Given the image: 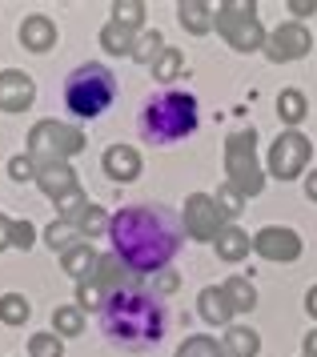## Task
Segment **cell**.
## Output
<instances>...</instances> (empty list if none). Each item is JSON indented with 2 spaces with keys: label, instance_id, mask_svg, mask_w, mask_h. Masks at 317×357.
<instances>
[{
  "label": "cell",
  "instance_id": "1",
  "mask_svg": "<svg viewBox=\"0 0 317 357\" xmlns=\"http://www.w3.org/2000/svg\"><path fill=\"white\" fill-rule=\"evenodd\" d=\"M109 237L112 253L133 273H161V269H169V261L181 249L185 221H177V213L161 209V205H128L112 217Z\"/></svg>",
  "mask_w": 317,
  "mask_h": 357
},
{
  "label": "cell",
  "instance_id": "2",
  "mask_svg": "<svg viewBox=\"0 0 317 357\" xmlns=\"http://www.w3.org/2000/svg\"><path fill=\"white\" fill-rule=\"evenodd\" d=\"M101 329L112 345H121L128 354H141V349H149L165 337L169 309L145 285H121L101 309Z\"/></svg>",
  "mask_w": 317,
  "mask_h": 357
},
{
  "label": "cell",
  "instance_id": "3",
  "mask_svg": "<svg viewBox=\"0 0 317 357\" xmlns=\"http://www.w3.org/2000/svg\"><path fill=\"white\" fill-rule=\"evenodd\" d=\"M197 121H201V109H197V97L189 93H153V97L141 100V113H137V129L149 145H177L197 132Z\"/></svg>",
  "mask_w": 317,
  "mask_h": 357
},
{
  "label": "cell",
  "instance_id": "4",
  "mask_svg": "<svg viewBox=\"0 0 317 357\" xmlns=\"http://www.w3.org/2000/svg\"><path fill=\"white\" fill-rule=\"evenodd\" d=\"M117 100V77H112L105 65H80L68 73V81H64V105H68V113L80 116V121H93V116L109 113V105Z\"/></svg>",
  "mask_w": 317,
  "mask_h": 357
},
{
  "label": "cell",
  "instance_id": "5",
  "mask_svg": "<svg viewBox=\"0 0 317 357\" xmlns=\"http://www.w3.org/2000/svg\"><path fill=\"white\" fill-rule=\"evenodd\" d=\"M225 169H229V185L241 197H257L265 189V173L257 165V132L241 129L225 141Z\"/></svg>",
  "mask_w": 317,
  "mask_h": 357
},
{
  "label": "cell",
  "instance_id": "6",
  "mask_svg": "<svg viewBox=\"0 0 317 357\" xmlns=\"http://www.w3.org/2000/svg\"><path fill=\"white\" fill-rule=\"evenodd\" d=\"M77 153H84L80 129L64 125V121H36V125H32L29 157L36 161V169H40V165H61V161H68V157H77Z\"/></svg>",
  "mask_w": 317,
  "mask_h": 357
},
{
  "label": "cell",
  "instance_id": "7",
  "mask_svg": "<svg viewBox=\"0 0 317 357\" xmlns=\"http://www.w3.org/2000/svg\"><path fill=\"white\" fill-rule=\"evenodd\" d=\"M213 24H217V33L233 45L237 52H257L265 49V29L257 24V4H241V0H229V4H217L213 8Z\"/></svg>",
  "mask_w": 317,
  "mask_h": 357
},
{
  "label": "cell",
  "instance_id": "8",
  "mask_svg": "<svg viewBox=\"0 0 317 357\" xmlns=\"http://www.w3.org/2000/svg\"><path fill=\"white\" fill-rule=\"evenodd\" d=\"M309 157H314V141L297 129H286L270 149V173L277 181H293L309 169Z\"/></svg>",
  "mask_w": 317,
  "mask_h": 357
},
{
  "label": "cell",
  "instance_id": "9",
  "mask_svg": "<svg viewBox=\"0 0 317 357\" xmlns=\"http://www.w3.org/2000/svg\"><path fill=\"white\" fill-rule=\"evenodd\" d=\"M221 229H225V217L213 197L209 193L185 197V233H189L193 241H217Z\"/></svg>",
  "mask_w": 317,
  "mask_h": 357
},
{
  "label": "cell",
  "instance_id": "10",
  "mask_svg": "<svg viewBox=\"0 0 317 357\" xmlns=\"http://www.w3.org/2000/svg\"><path fill=\"white\" fill-rule=\"evenodd\" d=\"M314 49V36L305 33L297 20H289V24H277L265 40V56L277 61V65H286V61H302L305 52Z\"/></svg>",
  "mask_w": 317,
  "mask_h": 357
},
{
  "label": "cell",
  "instance_id": "11",
  "mask_svg": "<svg viewBox=\"0 0 317 357\" xmlns=\"http://www.w3.org/2000/svg\"><path fill=\"white\" fill-rule=\"evenodd\" d=\"M253 249L265 261L289 265V261L302 257V237H297L293 229H286V225H270V229H261V233H253Z\"/></svg>",
  "mask_w": 317,
  "mask_h": 357
},
{
  "label": "cell",
  "instance_id": "12",
  "mask_svg": "<svg viewBox=\"0 0 317 357\" xmlns=\"http://www.w3.org/2000/svg\"><path fill=\"white\" fill-rule=\"evenodd\" d=\"M32 100H36V84H32L29 73L4 68L0 73V109L4 113H24V109H32Z\"/></svg>",
  "mask_w": 317,
  "mask_h": 357
},
{
  "label": "cell",
  "instance_id": "13",
  "mask_svg": "<svg viewBox=\"0 0 317 357\" xmlns=\"http://www.w3.org/2000/svg\"><path fill=\"white\" fill-rule=\"evenodd\" d=\"M101 165H105V173H109L112 181H121V185L141 177V153L133 145H109L105 157H101Z\"/></svg>",
  "mask_w": 317,
  "mask_h": 357
},
{
  "label": "cell",
  "instance_id": "14",
  "mask_svg": "<svg viewBox=\"0 0 317 357\" xmlns=\"http://www.w3.org/2000/svg\"><path fill=\"white\" fill-rule=\"evenodd\" d=\"M36 185H40V193L52 197V201H61V197H68L73 189H80V185H77V173L68 169V161H61V165H40V169H36Z\"/></svg>",
  "mask_w": 317,
  "mask_h": 357
},
{
  "label": "cell",
  "instance_id": "15",
  "mask_svg": "<svg viewBox=\"0 0 317 357\" xmlns=\"http://www.w3.org/2000/svg\"><path fill=\"white\" fill-rule=\"evenodd\" d=\"M20 45L32 52H48L52 45H57V24L48 17H24V24H20Z\"/></svg>",
  "mask_w": 317,
  "mask_h": 357
},
{
  "label": "cell",
  "instance_id": "16",
  "mask_svg": "<svg viewBox=\"0 0 317 357\" xmlns=\"http://www.w3.org/2000/svg\"><path fill=\"white\" fill-rule=\"evenodd\" d=\"M96 265H101V253H96L89 241L73 245L68 253H61V269L68 277H77V281H89V277L96 273Z\"/></svg>",
  "mask_w": 317,
  "mask_h": 357
},
{
  "label": "cell",
  "instance_id": "17",
  "mask_svg": "<svg viewBox=\"0 0 317 357\" xmlns=\"http://www.w3.org/2000/svg\"><path fill=\"white\" fill-rule=\"evenodd\" d=\"M177 20H181L185 33L205 36L213 29V4H205V0H185V4H177Z\"/></svg>",
  "mask_w": 317,
  "mask_h": 357
},
{
  "label": "cell",
  "instance_id": "18",
  "mask_svg": "<svg viewBox=\"0 0 317 357\" xmlns=\"http://www.w3.org/2000/svg\"><path fill=\"white\" fill-rule=\"evenodd\" d=\"M128 273H133V269H128L125 261L117 257V253H109V257H101V265H96V273L89 277V281H96V285L112 297L121 285H133V281H128Z\"/></svg>",
  "mask_w": 317,
  "mask_h": 357
},
{
  "label": "cell",
  "instance_id": "19",
  "mask_svg": "<svg viewBox=\"0 0 317 357\" xmlns=\"http://www.w3.org/2000/svg\"><path fill=\"white\" fill-rule=\"evenodd\" d=\"M201 317H205L209 325H229L233 321V305H229V297H225V289H217V285H209V289H201Z\"/></svg>",
  "mask_w": 317,
  "mask_h": 357
},
{
  "label": "cell",
  "instance_id": "20",
  "mask_svg": "<svg viewBox=\"0 0 317 357\" xmlns=\"http://www.w3.org/2000/svg\"><path fill=\"white\" fill-rule=\"evenodd\" d=\"M217 257L221 261H229V265H237L241 257H245V253H249V233H245V229H237V225H225L221 229V237H217Z\"/></svg>",
  "mask_w": 317,
  "mask_h": 357
},
{
  "label": "cell",
  "instance_id": "21",
  "mask_svg": "<svg viewBox=\"0 0 317 357\" xmlns=\"http://www.w3.org/2000/svg\"><path fill=\"white\" fill-rule=\"evenodd\" d=\"M225 349H229V357H257L261 354V337H257V329L229 325L225 329Z\"/></svg>",
  "mask_w": 317,
  "mask_h": 357
},
{
  "label": "cell",
  "instance_id": "22",
  "mask_svg": "<svg viewBox=\"0 0 317 357\" xmlns=\"http://www.w3.org/2000/svg\"><path fill=\"white\" fill-rule=\"evenodd\" d=\"M221 289H225V297H229L233 313H253V305H257V289H253V281H245V277H229Z\"/></svg>",
  "mask_w": 317,
  "mask_h": 357
},
{
  "label": "cell",
  "instance_id": "23",
  "mask_svg": "<svg viewBox=\"0 0 317 357\" xmlns=\"http://www.w3.org/2000/svg\"><path fill=\"white\" fill-rule=\"evenodd\" d=\"M84 237H80V229H77V221H52V225L45 229V245L48 249H61V253H68L73 245H80Z\"/></svg>",
  "mask_w": 317,
  "mask_h": 357
},
{
  "label": "cell",
  "instance_id": "24",
  "mask_svg": "<svg viewBox=\"0 0 317 357\" xmlns=\"http://www.w3.org/2000/svg\"><path fill=\"white\" fill-rule=\"evenodd\" d=\"M133 45H137V36L128 33V29H121L117 20H109V24L101 29V49L112 52V56H121V52H125V56H133Z\"/></svg>",
  "mask_w": 317,
  "mask_h": 357
},
{
  "label": "cell",
  "instance_id": "25",
  "mask_svg": "<svg viewBox=\"0 0 317 357\" xmlns=\"http://www.w3.org/2000/svg\"><path fill=\"white\" fill-rule=\"evenodd\" d=\"M165 49H169V45H165V36H161L157 29H153V33H141V36H137V45H133V61L145 65V68H153Z\"/></svg>",
  "mask_w": 317,
  "mask_h": 357
},
{
  "label": "cell",
  "instance_id": "26",
  "mask_svg": "<svg viewBox=\"0 0 317 357\" xmlns=\"http://www.w3.org/2000/svg\"><path fill=\"white\" fill-rule=\"evenodd\" d=\"M305 113H309V100H305L302 89H286V93L277 97V116H281L286 125H302Z\"/></svg>",
  "mask_w": 317,
  "mask_h": 357
},
{
  "label": "cell",
  "instance_id": "27",
  "mask_svg": "<svg viewBox=\"0 0 317 357\" xmlns=\"http://www.w3.org/2000/svg\"><path fill=\"white\" fill-rule=\"evenodd\" d=\"M177 357H229V349H225V341L217 345V341L209 337V333H193V337L181 341Z\"/></svg>",
  "mask_w": 317,
  "mask_h": 357
},
{
  "label": "cell",
  "instance_id": "28",
  "mask_svg": "<svg viewBox=\"0 0 317 357\" xmlns=\"http://www.w3.org/2000/svg\"><path fill=\"white\" fill-rule=\"evenodd\" d=\"M109 225H112V217L101 209V205H89V209L77 217V229H80L84 241H93V237H101V233H109Z\"/></svg>",
  "mask_w": 317,
  "mask_h": 357
},
{
  "label": "cell",
  "instance_id": "29",
  "mask_svg": "<svg viewBox=\"0 0 317 357\" xmlns=\"http://www.w3.org/2000/svg\"><path fill=\"white\" fill-rule=\"evenodd\" d=\"M80 329H84V313H80L77 305L52 309V333H61V337H77Z\"/></svg>",
  "mask_w": 317,
  "mask_h": 357
},
{
  "label": "cell",
  "instance_id": "30",
  "mask_svg": "<svg viewBox=\"0 0 317 357\" xmlns=\"http://www.w3.org/2000/svg\"><path fill=\"white\" fill-rule=\"evenodd\" d=\"M29 313H32V305L20 297V293H4V297H0V321L4 325H24Z\"/></svg>",
  "mask_w": 317,
  "mask_h": 357
},
{
  "label": "cell",
  "instance_id": "31",
  "mask_svg": "<svg viewBox=\"0 0 317 357\" xmlns=\"http://www.w3.org/2000/svg\"><path fill=\"white\" fill-rule=\"evenodd\" d=\"M112 20L121 24V29H128V33H137L145 20V4L141 0H117L112 4Z\"/></svg>",
  "mask_w": 317,
  "mask_h": 357
},
{
  "label": "cell",
  "instance_id": "32",
  "mask_svg": "<svg viewBox=\"0 0 317 357\" xmlns=\"http://www.w3.org/2000/svg\"><path fill=\"white\" fill-rule=\"evenodd\" d=\"M29 357H64V341H61V333H32V341H29Z\"/></svg>",
  "mask_w": 317,
  "mask_h": 357
},
{
  "label": "cell",
  "instance_id": "33",
  "mask_svg": "<svg viewBox=\"0 0 317 357\" xmlns=\"http://www.w3.org/2000/svg\"><path fill=\"white\" fill-rule=\"evenodd\" d=\"M105 301H109V293L101 289L96 281H80L77 285V309L80 313H84V309H89V313H93V309H105Z\"/></svg>",
  "mask_w": 317,
  "mask_h": 357
},
{
  "label": "cell",
  "instance_id": "34",
  "mask_svg": "<svg viewBox=\"0 0 317 357\" xmlns=\"http://www.w3.org/2000/svg\"><path fill=\"white\" fill-rule=\"evenodd\" d=\"M181 68H185L181 49H165L161 52V61L153 65V77H157V81H173V77H181Z\"/></svg>",
  "mask_w": 317,
  "mask_h": 357
},
{
  "label": "cell",
  "instance_id": "35",
  "mask_svg": "<svg viewBox=\"0 0 317 357\" xmlns=\"http://www.w3.org/2000/svg\"><path fill=\"white\" fill-rule=\"evenodd\" d=\"M84 209H89V197H84V189H73L68 197H61V201H57V213H61V221H77Z\"/></svg>",
  "mask_w": 317,
  "mask_h": 357
},
{
  "label": "cell",
  "instance_id": "36",
  "mask_svg": "<svg viewBox=\"0 0 317 357\" xmlns=\"http://www.w3.org/2000/svg\"><path fill=\"white\" fill-rule=\"evenodd\" d=\"M213 201H217V209H221V217H237V213L245 209V201H241V193L233 189V185H221Z\"/></svg>",
  "mask_w": 317,
  "mask_h": 357
},
{
  "label": "cell",
  "instance_id": "37",
  "mask_svg": "<svg viewBox=\"0 0 317 357\" xmlns=\"http://www.w3.org/2000/svg\"><path fill=\"white\" fill-rule=\"evenodd\" d=\"M8 177L13 181H36V161H32L29 153H20L8 161Z\"/></svg>",
  "mask_w": 317,
  "mask_h": 357
},
{
  "label": "cell",
  "instance_id": "38",
  "mask_svg": "<svg viewBox=\"0 0 317 357\" xmlns=\"http://www.w3.org/2000/svg\"><path fill=\"white\" fill-rule=\"evenodd\" d=\"M177 285H181V277H177L173 269H161V273H153V293H157V297H169Z\"/></svg>",
  "mask_w": 317,
  "mask_h": 357
},
{
  "label": "cell",
  "instance_id": "39",
  "mask_svg": "<svg viewBox=\"0 0 317 357\" xmlns=\"http://www.w3.org/2000/svg\"><path fill=\"white\" fill-rule=\"evenodd\" d=\"M32 241H36V229H32L29 221H13V245L16 249H32Z\"/></svg>",
  "mask_w": 317,
  "mask_h": 357
},
{
  "label": "cell",
  "instance_id": "40",
  "mask_svg": "<svg viewBox=\"0 0 317 357\" xmlns=\"http://www.w3.org/2000/svg\"><path fill=\"white\" fill-rule=\"evenodd\" d=\"M289 8H293V17H314L317 0H289Z\"/></svg>",
  "mask_w": 317,
  "mask_h": 357
},
{
  "label": "cell",
  "instance_id": "41",
  "mask_svg": "<svg viewBox=\"0 0 317 357\" xmlns=\"http://www.w3.org/2000/svg\"><path fill=\"white\" fill-rule=\"evenodd\" d=\"M8 245H13V221H8V217L0 213V253H4Z\"/></svg>",
  "mask_w": 317,
  "mask_h": 357
},
{
  "label": "cell",
  "instance_id": "42",
  "mask_svg": "<svg viewBox=\"0 0 317 357\" xmlns=\"http://www.w3.org/2000/svg\"><path fill=\"white\" fill-rule=\"evenodd\" d=\"M305 197H309V201H317V169L305 177Z\"/></svg>",
  "mask_w": 317,
  "mask_h": 357
},
{
  "label": "cell",
  "instance_id": "43",
  "mask_svg": "<svg viewBox=\"0 0 317 357\" xmlns=\"http://www.w3.org/2000/svg\"><path fill=\"white\" fill-rule=\"evenodd\" d=\"M305 309H309V317H317V285L305 293Z\"/></svg>",
  "mask_w": 317,
  "mask_h": 357
},
{
  "label": "cell",
  "instance_id": "44",
  "mask_svg": "<svg viewBox=\"0 0 317 357\" xmlns=\"http://www.w3.org/2000/svg\"><path fill=\"white\" fill-rule=\"evenodd\" d=\"M305 357H317V329L305 337Z\"/></svg>",
  "mask_w": 317,
  "mask_h": 357
}]
</instances>
